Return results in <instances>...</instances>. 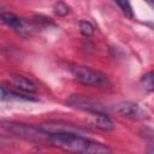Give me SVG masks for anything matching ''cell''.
<instances>
[{"mask_svg":"<svg viewBox=\"0 0 154 154\" xmlns=\"http://www.w3.org/2000/svg\"><path fill=\"white\" fill-rule=\"evenodd\" d=\"M1 20L4 24H6L8 28H11L12 30L17 31V32H22L25 30L24 26V22L22 18H19L18 16H16L12 12L8 11H2L1 12Z\"/></svg>","mask_w":154,"mask_h":154,"instance_id":"obj_8","label":"cell"},{"mask_svg":"<svg viewBox=\"0 0 154 154\" xmlns=\"http://www.w3.org/2000/svg\"><path fill=\"white\" fill-rule=\"evenodd\" d=\"M66 105H69L70 107H73V108L87 111L89 113H96V112L106 113V111L108 109V107L105 106L103 103H101L100 101L90 99L84 95H71L66 100Z\"/></svg>","mask_w":154,"mask_h":154,"instance_id":"obj_3","label":"cell"},{"mask_svg":"<svg viewBox=\"0 0 154 154\" xmlns=\"http://www.w3.org/2000/svg\"><path fill=\"white\" fill-rule=\"evenodd\" d=\"M8 84L29 94H34L37 88L34 81H31L28 77L19 76V75H11L8 78Z\"/></svg>","mask_w":154,"mask_h":154,"instance_id":"obj_6","label":"cell"},{"mask_svg":"<svg viewBox=\"0 0 154 154\" xmlns=\"http://www.w3.org/2000/svg\"><path fill=\"white\" fill-rule=\"evenodd\" d=\"M70 72L75 81L81 84L89 85V87H97V88H107L111 85L108 77L94 69L82 65H71Z\"/></svg>","mask_w":154,"mask_h":154,"instance_id":"obj_2","label":"cell"},{"mask_svg":"<svg viewBox=\"0 0 154 154\" xmlns=\"http://www.w3.org/2000/svg\"><path fill=\"white\" fill-rule=\"evenodd\" d=\"M54 11H55V13L59 14V16H66V14L70 12V8H69V6H67L66 4H64V2H58V4L55 5V7H54Z\"/></svg>","mask_w":154,"mask_h":154,"instance_id":"obj_12","label":"cell"},{"mask_svg":"<svg viewBox=\"0 0 154 154\" xmlns=\"http://www.w3.org/2000/svg\"><path fill=\"white\" fill-rule=\"evenodd\" d=\"M47 142L52 147L71 153L101 154L111 152V148L107 144L90 140L77 132H53L48 135Z\"/></svg>","mask_w":154,"mask_h":154,"instance_id":"obj_1","label":"cell"},{"mask_svg":"<svg viewBox=\"0 0 154 154\" xmlns=\"http://www.w3.org/2000/svg\"><path fill=\"white\" fill-rule=\"evenodd\" d=\"M88 122L90 125L103 130V131H109L114 128L113 122L111 120V118L106 114V113H101V112H96V113H90Z\"/></svg>","mask_w":154,"mask_h":154,"instance_id":"obj_7","label":"cell"},{"mask_svg":"<svg viewBox=\"0 0 154 154\" xmlns=\"http://www.w3.org/2000/svg\"><path fill=\"white\" fill-rule=\"evenodd\" d=\"M1 100H25V101H35L36 97H34L32 94L22 91L10 84H1Z\"/></svg>","mask_w":154,"mask_h":154,"instance_id":"obj_5","label":"cell"},{"mask_svg":"<svg viewBox=\"0 0 154 154\" xmlns=\"http://www.w3.org/2000/svg\"><path fill=\"white\" fill-rule=\"evenodd\" d=\"M79 31L82 32V35L89 37V36H91L94 34L95 28H94V25L90 22H88V20H81L79 22Z\"/></svg>","mask_w":154,"mask_h":154,"instance_id":"obj_11","label":"cell"},{"mask_svg":"<svg viewBox=\"0 0 154 154\" xmlns=\"http://www.w3.org/2000/svg\"><path fill=\"white\" fill-rule=\"evenodd\" d=\"M118 6L119 8L122 10V12L129 17V18H132L134 17V11H132V6L130 4V0H113Z\"/></svg>","mask_w":154,"mask_h":154,"instance_id":"obj_10","label":"cell"},{"mask_svg":"<svg viewBox=\"0 0 154 154\" xmlns=\"http://www.w3.org/2000/svg\"><path fill=\"white\" fill-rule=\"evenodd\" d=\"M112 109L124 117L132 118V119H143L146 117V112L137 103L129 102V101L118 102L112 107Z\"/></svg>","mask_w":154,"mask_h":154,"instance_id":"obj_4","label":"cell"},{"mask_svg":"<svg viewBox=\"0 0 154 154\" xmlns=\"http://www.w3.org/2000/svg\"><path fill=\"white\" fill-rule=\"evenodd\" d=\"M144 1H146V2H147L149 6H152V7L154 8V0H144Z\"/></svg>","mask_w":154,"mask_h":154,"instance_id":"obj_13","label":"cell"},{"mask_svg":"<svg viewBox=\"0 0 154 154\" xmlns=\"http://www.w3.org/2000/svg\"><path fill=\"white\" fill-rule=\"evenodd\" d=\"M141 85L148 91H154V70L144 73L141 78Z\"/></svg>","mask_w":154,"mask_h":154,"instance_id":"obj_9","label":"cell"}]
</instances>
